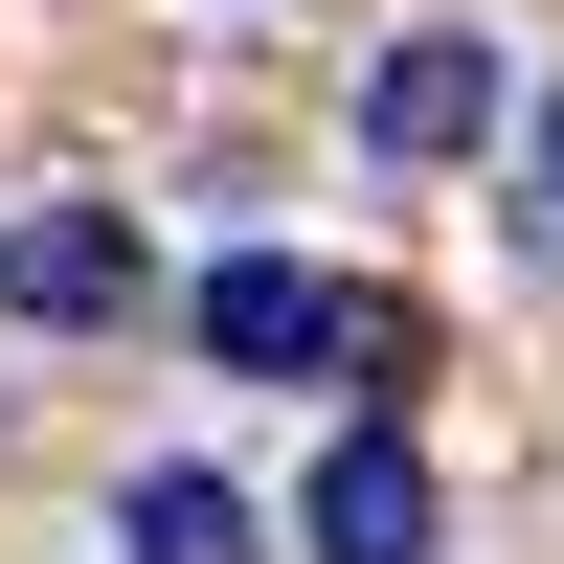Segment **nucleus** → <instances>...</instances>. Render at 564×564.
<instances>
[{
    "instance_id": "7ed1b4c3",
    "label": "nucleus",
    "mask_w": 564,
    "mask_h": 564,
    "mask_svg": "<svg viewBox=\"0 0 564 564\" xmlns=\"http://www.w3.org/2000/svg\"><path fill=\"white\" fill-rule=\"evenodd\" d=\"M0 316H135V226L113 204H0Z\"/></svg>"
},
{
    "instance_id": "f03ea898",
    "label": "nucleus",
    "mask_w": 564,
    "mask_h": 564,
    "mask_svg": "<svg viewBox=\"0 0 564 564\" xmlns=\"http://www.w3.org/2000/svg\"><path fill=\"white\" fill-rule=\"evenodd\" d=\"M361 135H384V159H475L497 135V45L475 23H406L384 68H361Z\"/></svg>"
},
{
    "instance_id": "39448f33",
    "label": "nucleus",
    "mask_w": 564,
    "mask_h": 564,
    "mask_svg": "<svg viewBox=\"0 0 564 564\" xmlns=\"http://www.w3.org/2000/svg\"><path fill=\"white\" fill-rule=\"evenodd\" d=\"M113 542H135V564H249V497H226V475H181V452H159V475L113 497Z\"/></svg>"
},
{
    "instance_id": "20e7f679",
    "label": "nucleus",
    "mask_w": 564,
    "mask_h": 564,
    "mask_svg": "<svg viewBox=\"0 0 564 564\" xmlns=\"http://www.w3.org/2000/svg\"><path fill=\"white\" fill-rule=\"evenodd\" d=\"M294 542L316 564H430V452H406V430H339L316 497H294Z\"/></svg>"
},
{
    "instance_id": "f257e3e1",
    "label": "nucleus",
    "mask_w": 564,
    "mask_h": 564,
    "mask_svg": "<svg viewBox=\"0 0 564 564\" xmlns=\"http://www.w3.org/2000/svg\"><path fill=\"white\" fill-rule=\"evenodd\" d=\"M204 339H226V361H361V384H406V316L339 294V271H294V249L204 271Z\"/></svg>"
},
{
    "instance_id": "423d86ee",
    "label": "nucleus",
    "mask_w": 564,
    "mask_h": 564,
    "mask_svg": "<svg viewBox=\"0 0 564 564\" xmlns=\"http://www.w3.org/2000/svg\"><path fill=\"white\" fill-rule=\"evenodd\" d=\"M542 226H564V113H542Z\"/></svg>"
}]
</instances>
